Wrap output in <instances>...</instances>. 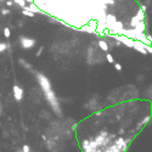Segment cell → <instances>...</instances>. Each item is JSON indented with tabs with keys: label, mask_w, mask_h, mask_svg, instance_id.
<instances>
[{
	"label": "cell",
	"mask_w": 152,
	"mask_h": 152,
	"mask_svg": "<svg viewBox=\"0 0 152 152\" xmlns=\"http://www.w3.org/2000/svg\"><path fill=\"white\" fill-rule=\"evenodd\" d=\"M20 43L23 49H32L37 44V40L32 38H27V37H20Z\"/></svg>",
	"instance_id": "1"
},
{
	"label": "cell",
	"mask_w": 152,
	"mask_h": 152,
	"mask_svg": "<svg viewBox=\"0 0 152 152\" xmlns=\"http://www.w3.org/2000/svg\"><path fill=\"white\" fill-rule=\"evenodd\" d=\"M12 90H13V97H15V100L16 101H21L22 97H23V90L18 85H13Z\"/></svg>",
	"instance_id": "2"
},
{
	"label": "cell",
	"mask_w": 152,
	"mask_h": 152,
	"mask_svg": "<svg viewBox=\"0 0 152 152\" xmlns=\"http://www.w3.org/2000/svg\"><path fill=\"white\" fill-rule=\"evenodd\" d=\"M133 48H134V49H136V50H139V51H140V52H142L144 55H146V54H147L146 49L144 48V45H142L141 43H133Z\"/></svg>",
	"instance_id": "3"
},
{
	"label": "cell",
	"mask_w": 152,
	"mask_h": 152,
	"mask_svg": "<svg viewBox=\"0 0 152 152\" xmlns=\"http://www.w3.org/2000/svg\"><path fill=\"white\" fill-rule=\"evenodd\" d=\"M99 46L103 50V51H108V45L105 40H99Z\"/></svg>",
	"instance_id": "4"
},
{
	"label": "cell",
	"mask_w": 152,
	"mask_h": 152,
	"mask_svg": "<svg viewBox=\"0 0 152 152\" xmlns=\"http://www.w3.org/2000/svg\"><path fill=\"white\" fill-rule=\"evenodd\" d=\"M18 63H20V64H23V67L27 68V69H30V68H32V64H29L28 62H26L23 59H20V60H18Z\"/></svg>",
	"instance_id": "5"
},
{
	"label": "cell",
	"mask_w": 152,
	"mask_h": 152,
	"mask_svg": "<svg viewBox=\"0 0 152 152\" xmlns=\"http://www.w3.org/2000/svg\"><path fill=\"white\" fill-rule=\"evenodd\" d=\"M4 35H5V38H10L11 37V29L9 27H5L4 28Z\"/></svg>",
	"instance_id": "6"
},
{
	"label": "cell",
	"mask_w": 152,
	"mask_h": 152,
	"mask_svg": "<svg viewBox=\"0 0 152 152\" xmlns=\"http://www.w3.org/2000/svg\"><path fill=\"white\" fill-rule=\"evenodd\" d=\"M22 12H23V15L25 16H28V17H34V12H32V11H28V10H22Z\"/></svg>",
	"instance_id": "7"
},
{
	"label": "cell",
	"mask_w": 152,
	"mask_h": 152,
	"mask_svg": "<svg viewBox=\"0 0 152 152\" xmlns=\"http://www.w3.org/2000/svg\"><path fill=\"white\" fill-rule=\"evenodd\" d=\"M13 1H15L21 9H22L23 6H26V1H25V0H13Z\"/></svg>",
	"instance_id": "8"
},
{
	"label": "cell",
	"mask_w": 152,
	"mask_h": 152,
	"mask_svg": "<svg viewBox=\"0 0 152 152\" xmlns=\"http://www.w3.org/2000/svg\"><path fill=\"white\" fill-rule=\"evenodd\" d=\"M7 48H9V45H7L6 43H0V52H1V51H5Z\"/></svg>",
	"instance_id": "9"
},
{
	"label": "cell",
	"mask_w": 152,
	"mask_h": 152,
	"mask_svg": "<svg viewBox=\"0 0 152 152\" xmlns=\"http://www.w3.org/2000/svg\"><path fill=\"white\" fill-rule=\"evenodd\" d=\"M106 60L108 61L110 63H114V59H113V56H112L111 54H107V55H106Z\"/></svg>",
	"instance_id": "10"
},
{
	"label": "cell",
	"mask_w": 152,
	"mask_h": 152,
	"mask_svg": "<svg viewBox=\"0 0 152 152\" xmlns=\"http://www.w3.org/2000/svg\"><path fill=\"white\" fill-rule=\"evenodd\" d=\"M107 21H111V22H116V17H114L113 15L108 13V15H107Z\"/></svg>",
	"instance_id": "11"
},
{
	"label": "cell",
	"mask_w": 152,
	"mask_h": 152,
	"mask_svg": "<svg viewBox=\"0 0 152 152\" xmlns=\"http://www.w3.org/2000/svg\"><path fill=\"white\" fill-rule=\"evenodd\" d=\"M43 51H44V46H40V48H39V50L37 51V54H35V56H37V57H39V56L41 55V52H43Z\"/></svg>",
	"instance_id": "12"
},
{
	"label": "cell",
	"mask_w": 152,
	"mask_h": 152,
	"mask_svg": "<svg viewBox=\"0 0 152 152\" xmlns=\"http://www.w3.org/2000/svg\"><path fill=\"white\" fill-rule=\"evenodd\" d=\"M1 13H2L4 16H6V15H9V13H10V10L4 7V9H1Z\"/></svg>",
	"instance_id": "13"
},
{
	"label": "cell",
	"mask_w": 152,
	"mask_h": 152,
	"mask_svg": "<svg viewBox=\"0 0 152 152\" xmlns=\"http://www.w3.org/2000/svg\"><path fill=\"white\" fill-rule=\"evenodd\" d=\"M114 68H116V71L121 72L122 71V64L121 63H114Z\"/></svg>",
	"instance_id": "14"
},
{
	"label": "cell",
	"mask_w": 152,
	"mask_h": 152,
	"mask_svg": "<svg viewBox=\"0 0 152 152\" xmlns=\"http://www.w3.org/2000/svg\"><path fill=\"white\" fill-rule=\"evenodd\" d=\"M30 151V147L28 145H23V152H29Z\"/></svg>",
	"instance_id": "15"
},
{
	"label": "cell",
	"mask_w": 152,
	"mask_h": 152,
	"mask_svg": "<svg viewBox=\"0 0 152 152\" xmlns=\"http://www.w3.org/2000/svg\"><path fill=\"white\" fill-rule=\"evenodd\" d=\"M13 5V1H11V0H7V2H6V6H12Z\"/></svg>",
	"instance_id": "16"
},
{
	"label": "cell",
	"mask_w": 152,
	"mask_h": 152,
	"mask_svg": "<svg viewBox=\"0 0 152 152\" xmlns=\"http://www.w3.org/2000/svg\"><path fill=\"white\" fill-rule=\"evenodd\" d=\"M26 2H28V4H33V0H25Z\"/></svg>",
	"instance_id": "17"
},
{
	"label": "cell",
	"mask_w": 152,
	"mask_h": 152,
	"mask_svg": "<svg viewBox=\"0 0 152 152\" xmlns=\"http://www.w3.org/2000/svg\"><path fill=\"white\" fill-rule=\"evenodd\" d=\"M119 134H124V129H123V128L119 129Z\"/></svg>",
	"instance_id": "18"
},
{
	"label": "cell",
	"mask_w": 152,
	"mask_h": 152,
	"mask_svg": "<svg viewBox=\"0 0 152 152\" xmlns=\"http://www.w3.org/2000/svg\"><path fill=\"white\" fill-rule=\"evenodd\" d=\"M49 21H51V22H56V20H55V18H49Z\"/></svg>",
	"instance_id": "19"
},
{
	"label": "cell",
	"mask_w": 152,
	"mask_h": 152,
	"mask_svg": "<svg viewBox=\"0 0 152 152\" xmlns=\"http://www.w3.org/2000/svg\"><path fill=\"white\" fill-rule=\"evenodd\" d=\"M17 152H23V151H17Z\"/></svg>",
	"instance_id": "20"
},
{
	"label": "cell",
	"mask_w": 152,
	"mask_h": 152,
	"mask_svg": "<svg viewBox=\"0 0 152 152\" xmlns=\"http://www.w3.org/2000/svg\"><path fill=\"white\" fill-rule=\"evenodd\" d=\"M11 1H13V0H11Z\"/></svg>",
	"instance_id": "21"
},
{
	"label": "cell",
	"mask_w": 152,
	"mask_h": 152,
	"mask_svg": "<svg viewBox=\"0 0 152 152\" xmlns=\"http://www.w3.org/2000/svg\"><path fill=\"white\" fill-rule=\"evenodd\" d=\"M0 1H2V0H0Z\"/></svg>",
	"instance_id": "22"
}]
</instances>
